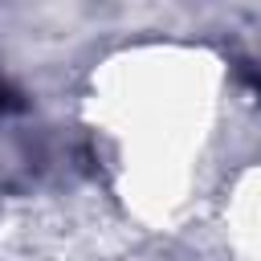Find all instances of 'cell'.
I'll return each mask as SVG.
<instances>
[{"mask_svg":"<svg viewBox=\"0 0 261 261\" xmlns=\"http://www.w3.org/2000/svg\"><path fill=\"white\" fill-rule=\"evenodd\" d=\"M0 106H4V90H0Z\"/></svg>","mask_w":261,"mask_h":261,"instance_id":"cell-1","label":"cell"}]
</instances>
